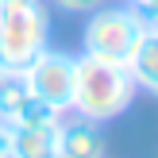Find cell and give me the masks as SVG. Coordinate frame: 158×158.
<instances>
[{
    "mask_svg": "<svg viewBox=\"0 0 158 158\" xmlns=\"http://www.w3.org/2000/svg\"><path fill=\"white\" fill-rule=\"evenodd\" d=\"M135 100V81H131L127 66H112L100 58H73V104L69 112L85 116L93 123H108L123 116Z\"/></svg>",
    "mask_w": 158,
    "mask_h": 158,
    "instance_id": "obj_1",
    "label": "cell"
},
{
    "mask_svg": "<svg viewBox=\"0 0 158 158\" xmlns=\"http://www.w3.org/2000/svg\"><path fill=\"white\" fill-rule=\"evenodd\" d=\"M147 15L139 8H93L89 23L81 31V50L89 58L112 62V66H127L135 58L139 43L147 35Z\"/></svg>",
    "mask_w": 158,
    "mask_h": 158,
    "instance_id": "obj_2",
    "label": "cell"
},
{
    "mask_svg": "<svg viewBox=\"0 0 158 158\" xmlns=\"http://www.w3.org/2000/svg\"><path fill=\"white\" fill-rule=\"evenodd\" d=\"M50 19L43 0H0V69H27L46 50Z\"/></svg>",
    "mask_w": 158,
    "mask_h": 158,
    "instance_id": "obj_3",
    "label": "cell"
},
{
    "mask_svg": "<svg viewBox=\"0 0 158 158\" xmlns=\"http://www.w3.org/2000/svg\"><path fill=\"white\" fill-rule=\"evenodd\" d=\"M23 77H27L31 97L46 100V104H50L54 112H62V116L69 112V104H73V58H69V54L43 50L39 58L27 62Z\"/></svg>",
    "mask_w": 158,
    "mask_h": 158,
    "instance_id": "obj_4",
    "label": "cell"
},
{
    "mask_svg": "<svg viewBox=\"0 0 158 158\" xmlns=\"http://www.w3.org/2000/svg\"><path fill=\"white\" fill-rule=\"evenodd\" d=\"M54 151H58V158H104L100 123L85 120V116H73V120L62 116L54 127Z\"/></svg>",
    "mask_w": 158,
    "mask_h": 158,
    "instance_id": "obj_5",
    "label": "cell"
},
{
    "mask_svg": "<svg viewBox=\"0 0 158 158\" xmlns=\"http://www.w3.org/2000/svg\"><path fill=\"white\" fill-rule=\"evenodd\" d=\"M8 158H58L54 127H12L8 131Z\"/></svg>",
    "mask_w": 158,
    "mask_h": 158,
    "instance_id": "obj_6",
    "label": "cell"
},
{
    "mask_svg": "<svg viewBox=\"0 0 158 158\" xmlns=\"http://www.w3.org/2000/svg\"><path fill=\"white\" fill-rule=\"evenodd\" d=\"M127 73H131V81H135V89H147V93L158 97V27L154 23L147 27L135 58L127 62Z\"/></svg>",
    "mask_w": 158,
    "mask_h": 158,
    "instance_id": "obj_7",
    "label": "cell"
},
{
    "mask_svg": "<svg viewBox=\"0 0 158 158\" xmlns=\"http://www.w3.org/2000/svg\"><path fill=\"white\" fill-rule=\"evenodd\" d=\"M27 97H31V89H27L23 69H0V120L8 123L12 112H15Z\"/></svg>",
    "mask_w": 158,
    "mask_h": 158,
    "instance_id": "obj_8",
    "label": "cell"
},
{
    "mask_svg": "<svg viewBox=\"0 0 158 158\" xmlns=\"http://www.w3.org/2000/svg\"><path fill=\"white\" fill-rule=\"evenodd\" d=\"M58 120H62V112H54L46 100H39V97H27L19 108L12 112V127H58Z\"/></svg>",
    "mask_w": 158,
    "mask_h": 158,
    "instance_id": "obj_9",
    "label": "cell"
},
{
    "mask_svg": "<svg viewBox=\"0 0 158 158\" xmlns=\"http://www.w3.org/2000/svg\"><path fill=\"white\" fill-rule=\"evenodd\" d=\"M58 8H66V12H93V8H100L104 0H54Z\"/></svg>",
    "mask_w": 158,
    "mask_h": 158,
    "instance_id": "obj_10",
    "label": "cell"
},
{
    "mask_svg": "<svg viewBox=\"0 0 158 158\" xmlns=\"http://www.w3.org/2000/svg\"><path fill=\"white\" fill-rule=\"evenodd\" d=\"M135 8L147 15V23H154V27H158V0H139Z\"/></svg>",
    "mask_w": 158,
    "mask_h": 158,
    "instance_id": "obj_11",
    "label": "cell"
},
{
    "mask_svg": "<svg viewBox=\"0 0 158 158\" xmlns=\"http://www.w3.org/2000/svg\"><path fill=\"white\" fill-rule=\"evenodd\" d=\"M8 131H12V127L0 120V158H8Z\"/></svg>",
    "mask_w": 158,
    "mask_h": 158,
    "instance_id": "obj_12",
    "label": "cell"
},
{
    "mask_svg": "<svg viewBox=\"0 0 158 158\" xmlns=\"http://www.w3.org/2000/svg\"><path fill=\"white\" fill-rule=\"evenodd\" d=\"M131 4H139V0H131Z\"/></svg>",
    "mask_w": 158,
    "mask_h": 158,
    "instance_id": "obj_13",
    "label": "cell"
}]
</instances>
